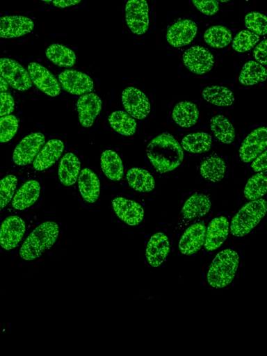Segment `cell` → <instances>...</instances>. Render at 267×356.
I'll return each instance as SVG.
<instances>
[{"instance_id":"cell-19","label":"cell","mask_w":267,"mask_h":356,"mask_svg":"<svg viewBox=\"0 0 267 356\" xmlns=\"http://www.w3.org/2000/svg\"><path fill=\"white\" fill-rule=\"evenodd\" d=\"M206 227L203 222H196L188 227L179 241L181 253L190 255L197 252L204 245Z\"/></svg>"},{"instance_id":"cell-37","label":"cell","mask_w":267,"mask_h":356,"mask_svg":"<svg viewBox=\"0 0 267 356\" xmlns=\"http://www.w3.org/2000/svg\"><path fill=\"white\" fill-rule=\"evenodd\" d=\"M267 189L266 171L260 172L250 178L244 188V196L250 200L264 196Z\"/></svg>"},{"instance_id":"cell-16","label":"cell","mask_w":267,"mask_h":356,"mask_svg":"<svg viewBox=\"0 0 267 356\" xmlns=\"http://www.w3.org/2000/svg\"><path fill=\"white\" fill-rule=\"evenodd\" d=\"M267 130L265 127H261L244 139L239 149V156L244 162H250L263 152L266 147Z\"/></svg>"},{"instance_id":"cell-28","label":"cell","mask_w":267,"mask_h":356,"mask_svg":"<svg viewBox=\"0 0 267 356\" xmlns=\"http://www.w3.org/2000/svg\"><path fill=\"white\" fill-rule=\"evenodd\" d=\"M101 168L106 177L112 181H120L124 175V167L120 156L107 149L101 156Z\"/></svg>"},{"instance_id":"cell-6","label":"cell","mask_w":267,"mask_h":356,"mask_svg":"<svg viewBox=\"0 0 267 356\" xmlns=\"http://www.w3.org/2000/svg\"><path fill=\"white\" fill-rule=\"evenodd\" d=\"M149 6L146 0H128L125 6V19L130 31L143 35L149 28Z\"/></svg>"},{"instance_id":"cell-40","label":"cell","mask_w":267,"mask_h":356,"mask_svg":"<svg viewBox=\"0 0 267 356\" xmlns=\"http://www.w3.org/2000/svg\"><path fill=\"white\" fill-rule=\"evenodd\" d=\"M19 127V120L13 115H6L0 118V143L10 140L16 134Z\"/></svg>"},{"instance_id":"cell-38","label":"cell","mask_w":267,"mask_h":356,"mask_svg":"<svg viewBox=\"0 0 267 356\" xmlns=\"http://www.w3.org/2000/svg\"><path fill=\"white\" fill-rule=\"evenodd\" d=\"M259 40V36L256 33L248 30H242L234 37L232 47L237 52H245L254 47Z\"/></svg>"},{"instance_id":"cell-26","label":"cell","mask_w":267,"mask_h":356,"mask_svg":"<svg viewBox=\"0 0 267 356\" xmlns=\"http://www.w3.org/2000/svg\"><path fill=\"white\" fill-rule=\"evenodd\" d=\"M225 170L226 164L224 159L216 154L205 157L200 165V172L202 177L213 183L222 179Z\"/></svg>"},{"instance_id":"cell-4","label":"cell","mask_w":267,"mask_h":356,"mask_svg":"<svg viewBox=\"0 0 267 356\" xmlns=\"http://www.w3.org/2000/svg\"><path fill=\"white\" fill-rule=\"evenodd\" d=\"M266 211V202L263 198L246 203L233 217L229 227L231 234L238 237L245 236L260 222Z\"/></svg>"},{"instance_id":"cell-2","label":"cell","mask_w":267,"mask_h":356,"mask_svg":"<svg viewBox=\"0 0 267 356\" xmlns=\"http://www.w3.org/2000/svg\"><path fill=\"white\" fill-rule=\"evenodd\" d=\"M59 227L56 222L45 221L36 227L27 236L19 250L20 257L33 261L48 251L56 243Z\"/></svg>"},{"instance_id":"cell-29","label":"cell","mask_w":267,"mask_h":356,"mask_svg":"<svg viewBox=\"0 0 267 356\" xmlns=\"http://www.w3.org/2000/svg\"><path fill=\"white\" fill-rule=\"evenodd\" d=\"M129 186L139 192H149L154 188L155 182L152 175L146 170L139 168L129 169L126 175Z\"/></svg>"},{"instance_id":"cell-27","label":"cell","mask_w":267,"mask_h":356,"mask_svg":"<svg viewBox=\"0 0 267 356\" xmlns=\"http://www.w3.org/2000/svg\"><path fill=\"white\" fill-rule=\"evenodd\" d=\"M172 117L175 122L181 127H190L196 124L199 111L195 104L182 101L177 103L173 108Z\"/></svg>"},{"instance_id":"cell-10","label":"cell","mask_w":267,"mask_h":356,"mask_svg":"<svg viewBox=\"0 0 267 356\" xmlns=\"http://www.w3.org/2000/svg\"><path fill=\"white\" fill-rule=\"evenodd\" d=\"M58 81L63 89L72 95H82L94 88L92 79L86 74L74 70H67L58 75Z\"/></svg>"},{"instance_id":"cell-21","label":"cell","mask_w":267,"mask_h":356,"mask_svg":"<svg viewBox=\"0 0 267 356\" xmlns=\"http://www.w3.org/2000/svg\"><path fill=\"white\" fill-rule=\"evenodd\" d=\"M64 149V143L59 139L48 140L34 159L35 170L42 171L50 168L60 158Z\"/></svg>"},{"instance_id":"cell-25","label":"cell","mask_w":267,"mask_h":356,"mask_svg":"<svg viewBox=\"0 0 267 356\" xmlns=\"http://www.w3.org/2000/svg\"><path fill=\"white\" fill-rule=\"evenodd\" d=\"M211 201L209 195L195 193L189 197L182 207L181 213L188 220L206 215L211 209Z\"/></svg>"},{"instance_id":"cell-43","label":"cell","mask_w":267,"mask_h":356,"mask_svg":"<svg viewBox=\"0 0 267 356\" xmlns=\"http://www.w3.org/2000/svg\"><path fill=\"white\" fill-rule=\"evenodd\" d=\"M14 106L15 102L13 96L6 91L0 92V116L11 113Z\"/></svg>"},{"instance_id":"cell-48","label":"cell","mask_w":267,"mask_h":356,"mask_svg":"<svg viewBox=\"0 0 267 356\" xmlns=\"http://www.w3.org/2000/svg\"><path fill=\"white\" fill-rule=\"evenodd\" d=\"M218 1H220V2H222V3H226V2H228L230 0H217Z\"/></svg>"},{"instance_id":"cell-13","label":"cell","mask_w":267,"mask_h":356,"mask_svg":"<svg viewBox=\"0 0 267 356\" xmlns=\"http://www.w3.org/2000/svg\"><path fill=\"white\" fill-rule=\"evenodd\" d=\"M197 32L196 24L188 19H180L172 24L166 33L168 42L175 47L188 44L195 38Z\"/></svg>"},{"instance_id":"cell-30","label":"cell","mask_w":267,"mask_h":356,"mask_svg":"<svg viewBox=\"0 0 267 356\" xmlns=\"http://www.w3.org/2000/svg\"><path fill=\"white\" fill-rule=\"evenodd\" d=\"M210 128L215 137L222 143L230 144L235 139L234 126L222 115H217L211 118Z\"/></svg>"},{"instance_id":"cell-20","label":"cell","mask_w":267,"mask_h":356,"mask_svg":"<svg viewBox=\"0 0 267 356\" xmlns=\"http://www.w3.org/2000/svg\"><path fill=\"white\" fill-rule=\"evenodd\" d=\"M229 229V222L225 217L220 216L213 218L206 230L204 248L209 251L218 249L227 238Z\"/></svg>"},{"instance_id":"cell-12","label":"cell","mask_w":267,"mask_h":356,"mask_svg":"<svg viewBox=\"0 0 267 356\" xmlns=\"http://www.w3.org/2000/svg\"><path fill=\"white\" fill-rule=\"evenodd\" d=\"M26 230L24 221L19 216L6 218L0 227V245L5 250L15 248L22 240Z\"/></svg>"},{"instance_id":"cell-39","label":"cell","mask_w":267,"mask_h":356,"mask_svg":"<svg viewBox=\"0 0 267 356\" xmlns=\"http://www.w3.org/2000/svg\"><path fill=\"white\" fill-rule=\"evenodd\" d=\"M17 184V178L9 175L0 179V211L11 200Z\"/></svg>"},{"instance_id":"cell-47","label":"cell","mask_w":267,"mask_h":356,"mask_svg":"<svg viewBox=\"0 0 267 356\" xmlns=\"http://www.w3.org/2000/svg\"><path fill=\"white\" fill-rule=\"evenodd\" d=\"M8 88V84L6 81L0 75V92L6 91Z\"/></svg>"},{"instance_id":"cell-18","label":"cell","mask_w":267,"mask_h":356,"mask_svg":"<svg viewBox=\"0 0 267 356\" xmlns=\"http://www.w3.org/2000/svg\"><path fill=\"white\" fill-rule=\"evenodd\" d=\"M170 249L168 236L162 232L155 233L150 237L146 248L145 256L148 263L153 268L159 267L167 259Z\"/></svg>"},{"instance_id":"cell-24","label":"cell","mask_w":267,"mask_h":356,"mask_svg":"<svg viewBox=\"0 0 267 356\" xmlns=\"http://www.w3.org/2000/svg\"><path fill=\"white\" fill-rule=\"evenodd\" d=\"M81 170V162L76 154L66 153L58 165V178L62 184L70 186L76 183Z\"/></svg>"},{"instance_id":"cell-5","label":"cell","mask_w":267,"mask_h":356,"mask_svg":"<svg viewBox=\"0 0 267 356\" xmlns=\"http://www.w3.org/2000/svg\"><path fill=\"white\" fill-rule=\"evenodd\" d=\"M0 75L15 90L24 91L32 86L28 71L13 59L0 58Z\"/></svg>"},{"instance_id":"cell-49","label":"cell","mask_w":267,"mask_h":356,"mask_svg":"<svg viewBox=\"0 0 267 356\" xmlns=\"http://www.w3.org/2000/svg\"><path fill=\"white\" fill-rule=\"evenodd\" d=\"M42 1H51L52 0H42ZM54 1V0H53Z\"/></svg>"},{"instance_id":"cell-7","label":"cell","mask_w":267,"mask_h":356,"mask_svg":"<svg viewBox=\"0 0 267 356\" xmlns=\"http://www.w3.org/2000/svg\"><path fill=\"white\" fill-rule=\"evenodd\" d=\"M44 142V136L40 132L31 133L25 136L14 149L13 161L15 164L24 166L31 163Z\"/></svg>"},{"instance_id":"cell-32","label":"cell","mask_w":267,"mask_h":356,"mask_svg":"<svg viewBox=\"0 0 267 356\" xmlns=\"http://www.w3.org/2000/svg\"><path fill=\"white\" fill-rule=\"evenodd\" d=\"M111 127L121 135L129 136L135 134L136 122L129 113L123 111H115L108 118Z\"/></svg>"},{"instance_id":"cell-17","label":"cell","mask_w":267,"mask_h":356,"mask_svg":"<svg viewBox=\"0 0 267 356\" xmlns=\"http://www.w3.org/2000/svg\"><path fill=\"white\" fill-rule=\"evenodd\" d=\"M34 29L33 22L22 15L0 17V38H13L22 36Z\"/></svg>"},{"instance_id":"cell-3","label":"cell","mask_w":267,"mask_h":356,"mask_svg":"<svg viewBox=\"0 0 267 356\" xmlns=\"http://www.w3.org/2000/svg\"><path fill=\"white\" fill-rule=\"evenodd\" d=\"M239 263L238 253L232 249L219 252L211 261L207 274V282L213 288H223L235 277Z\"/></svg>"},{"instance_id":"cell-45","label":"cell","mask_w":267,"mask_h":356,"mask_svg":"<svg viewBox=\"0 0 267 356\" xmlns=\"http://www.w3.org/2000/svg\"><path fill=\"white\" fill-rule=\"evenodd\" d=\"M266 151L260 154L259 156L253 161L252 168L256 172L266 171Z\"/></svg>"},{"instance_id":"cell-44","label":"cell","mask_w":267,"mask_h":356,"mask_svg":"<svg viewBox=\"0 0 267 356\" xmlns=\"http://www.w3.org/2000/svg\"><path fill=\"white\" fill-rule=\"evenodd\" d=\"M266 40H263L257 46L254 48L253 51V56L255 60L259 63L266 65L267 63L266 60Z\"/></svg>"},{"instance_id":"cell-8","label":"cell","mask_w":267,"mask_h":356,"mask_svg":"<svg viewBox=\"0 0 267 356\" xmlns=\"http://www.w3.org/2000/svg\"><path fill=\"white\" fill-rule=\"evenodd\" d=\"M122 102L127 113L134 118L143 120L150 113L151 105L147 95L136 87L124 89Z\"/></svg>"},{"instance_id":"cell-33","label":"cell","mask_w":267,"mask_h":356,"mask_svg":"<svg viewBox=\"0 0 267 356\" xmlns=\"http://www.w3.org/2000/svg\"><path fill=\"white\" fill-rule=\"evenodd\" d=\"M266 75V70L261 64L250 60L243 65L238 80L243 85L252 86L265 81Z\"/></svg>"},{"instance_id":"cell-22","label":"cell","mask_w":267,"mask_h":356,"mask_svg":"<svg viewBox=\"0 0 267 356\" xmlns=\"http://www.w3.org/2000/svg\"><path fill=\"white\" fill-rule=\"evenodd\" d=\"M78 186L83 199L89 203L95 202L100 193V182L97 175L89 168H83L78 177Z\"/></svg>"},{"instance_id":"cell-9","label":"cell","mask_w":267,"mask_h":356,"mask_svg":"<svg viewBox=\"0 0 267 356\" xmlns=\"http://www.w3.org/2000/svg\"><path fill=\"white\" fill-rule=\"evenodd\" d=\"M182 60L188 70L197 74L208 72L214 65L213 54L208 49L202 46L188 48L184 53Z\"/></svg>"},{"instance_id":"cell-23","label":"cell","mask_w":267,"mask_h":356,"mask_svg":"<svg viewBox=\"0 0 267 356\" xmlns=\"http://www.w3.org/2000/svg\"><path fill=\"white\" fill-rule=\"evenodd\" d=\"M40 193V183L33 179L24 183L13 197L12 205L17 210H24L33 205Z\"/></svg>"},{"instance_id":"cell-36","label":"cell","mask_w":267,"mask_h":356,"mask_svg":"<svg viewBox=\"0 0 267 356\" xmlns=\"http://www.w3.org/2000/svg\"><path fill=\"white\" fill-rule=\"evenodd\" d=\"M204 40L211 47L223 48L231 42L232 34L228 28L216 25L206 30L204 33Z\"/></svg>"},{"instance_id":"cell-46","label":"cell","mask_w":267,"mask_h":356,"mask_svg":"<svg viewBox=\"0 0 267 356\" xmlns=\"http://www.w3.org/2000/svg\"><path fill=\"white\" fill-rule=\"evenodd\" d=\"M81 0H54L53 3L56 7L63 8L79 3Z\"/></svg>"},{"instance_id":"cell-11","label":"cell","mask_w":267,"mask_h":356,"mask_svg":"<svg viewBox=\"0 0 267 356\" xmlns=\"http://www.w3.org/2000/svg\"><path fill=\"white\" fill-rule=\"evenodd\" d=\"M28 72L32 83L49 96L56 97L60 93V85L56 77L42 65L32 62L28 65Z\"/></svg>"},{"instance_id":"cell-31","label":"cell","mask_w":267,"mask_h":356,"mask_svg":"<svg viewBox=\"0 0 267 356\" xmlns=\"http://www.w3.org/2000/svg\"><path fill=\"white\" fill-rule=\"evenodd\" d=\"M203 99L209 103L218 106H229L234 102L233 92L227 87L209 86L202 91Z\"/></svg>"},{"instance_id":"cell-41","label":"cell","mask_w":267,"mask_h":356,"mask_svg":"<svg viewBox=\"0 0 267 356\" xmlns=\"http://www.w3.org/2000/svg\"><path fill=\"white\" fill-rule=\"evenodd\" d=\"M245 26L257 35H264L267 32V20L264 14L259 12H250L244 19Z\"/></svg>"},{"instance_id":"cell-35","label":"cell","mask_w":267,"mask_h":356,"mask_svg":"<svg viewBox=\"0 0 267 356\" xmlns=\"http://www.w3.org/2000/svg\"><path fill=\"white\" fill-rule=\"evenodd\" d=\"M212 145L211 136L205 132H195L186 135L181 141V147L192 153L209 151Z\"/></svg>"},{"instance_id":"cell-15","label":"cell","mask_w":267,"mask_h":356,"mask_svg":"<svg viewBox=\"0 0 267 356\" xmlns=\"http://www.w3.org/2000/svg\"><path fill=\"white\" fill-rule=\"evenodd\" d=\"M112 207L117 216L129 225H137L144 218V209L138 202L122 197H115Z\"/></svg>"},{"instance_id":"cell-42","label":"cell","mask_w":267,"mask_h":356,"mask_svg":"<svg viewBox=\"0 0 267 356\" xmlns=\"http://www.w3.org/2000/svg\"><path fill=\"white\" fill-rule=\"evenodd\" d=\"M192 2L199 11L207 15H213L219 10L217 0H192Z\"/></svg>"},{"instance_id":"cell-14","label":"cell","mask_w":267,"mask_h":356,"mask_svg":"<svg viewBox=\"0 0 267 356\" xmlns=\"http://www.w3.org/2000/svg\"><path fill=\"white\" fill-rule=\"evenodd\" d=\"M76 111L82 127H90L100 113L102 102L95 93L88 92L82 95L77 100Z\"/></svg>"},{"instance_id":"cell-1","label":"cell","mask_w":267,"mask_h":356,"mask_svg":"<svg viewBox=\"0 0 267 356\" xmlns=\"http://www.w3.org/2000/svg\"><path fill=\"white\" fill-rule=\"evenodd\" d=\"M146 152L153 167L161 173L173 170L184 159L181 146L171 134L167 133L154 138L148 143Z\"/></svg>"},{"instance_id":"cell-34","label":"cell","mask_w":267,"mask_h":356,"mask_svg":"<svg viewBox=\"0 0 267 356\" xmlns=\"http://www.w3.org/2000/svg\"><path fill=\"white\" fill-rule=\"evenodd\" d=\"M47 58L55 65L61 67H72L76 62L75 53L68 47L52 44L47 47L45 52Z\"/></svg>"}]
</instances>
